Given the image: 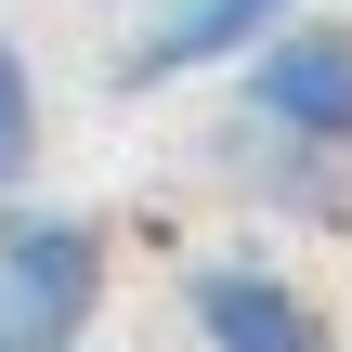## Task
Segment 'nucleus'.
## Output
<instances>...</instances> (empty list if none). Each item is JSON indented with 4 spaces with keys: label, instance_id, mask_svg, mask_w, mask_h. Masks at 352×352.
<instances>
[{
    "label": "nucleus",
    "instance_id": "f03ea898",
    "mask_svg": "<svg viewBox=\"0 0 352 352\" xmlns=\"http://www.w3.org/2000/svg\"><path fill=\"white\" fill-rule=\"evenodd\" d=\"M104 300V235L78 209H13L0 196V352H78Z\"/></svg>",
    "mask_w": 352,
    "mask_h": 352
},
{
    "label": "nucleus",
    "instance_id": "7ed1b4c3",
    "mask_svg": "<svg viewBox=\"0 0 352 352\" xmlns=\"http://www.w3.org/2000/svg\"><path fill=\"white\" fill-rule=\"evenodd\" d=\"M183 314H196V340H209V352H340V327H327L274 261H196Z\"/></svg>",
    "mask_w": 352,
    "mask_h": 352
},
{
    "label": "nucleus",
    "instance_id": "20e7f679",
    "mask_svg": "<svg viewBox=\"0 0 352 352\" xmlns=\"http://www.w3.org/2000/svg\"><path fill=\"white\" fill-rule=\"evenodd\" d=\"M300 0H157V26L118 52V78L131 91H170V78H209V65H235V52H261L274 26H287Z\"/></svg>",
    "mask_w": 352,
    "mask_h": 352
},
{
    "label": "nucleus",
    "instance_id": "f257e3e1",
    "mask_svg": "<svg viewBox=\"0 0 352 352\" xmlns=\"http://www.w3.org/2000/svg\"><path fill=\"white\" fill-rule=\"evenodd\" d=\"M222 157H248L261 183L287 157H314L327 183L352 170V26H274L261 52H235V118H222Z\"/></svg>",
    "mask_w": 352,
    "mask_h": 352
},
{
    "label": "nucleus",
    "instance_id": "39448f33",
    "mask_svg": "<svg viewBox=\"0 0 352 352\" xmlns=\"http://www.w3.org/2000/svg\"><path fill=\"white\" fill-rule=\"evenodd\" d=\"M26 157H39V78H26V52H13V26H0V196L26 183Z\"/></svg>",
    "mask_w": 352,
    "mask_h": 352
}]
</instances>
